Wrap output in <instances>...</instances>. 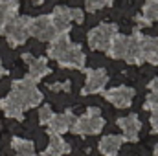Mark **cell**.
<instances>
[{
    "label": "cell",
    "mask_w": 158,
    "mask_h": 156,
    "mask_svg": "<svg viewBox=\"0 0 158 156\" xmlns=\"http://www.w3.org/2000/svg\"><path fill=\"white\" fill-rule=\"evenodd\" d=\"M4 74H6V68H4V64H2V59H0V77H4Z\"/></svg>",
    "instance_id": "30"
},
{
    "label": "cell",
    "mask_w": 158,
    "mask_h": 156,
    "mask_svg": "<svg viewBox=\"0 0 158 156\" xmlns=\"http://www.w3.org/2000/svg\"><path fill=\"white\" fill-rule=\"evenodd\" d=\"M103 97L118 109H129L132 103V97H134V90L131 86L121 84V86H114V88L103 92Z\"/></svg>",
    "instance_id": "9"
},
{
    "label": "cell",
    "mask_w": 158,
    "mask_h": 156,
    "mask_svg": "<svg viewBox=\"0 0 158 156\" xmlns=\"http://www.w3.org/2000/svg\"><path fill=\"white\" fill-rule=\"evenodd\" d=\"M52 116H53V110H52L50 105H42L39 109V123L40 125H48V121L52 119Z\"/></svg>",
    "instance_id": "24"
},
{
    "label": "cell",
    "mask_w": 158,
    "mask_h": 156,
    "mask_svg": "<svg viewBox=\"0 0 158 156\" xmlns=\"http://www.w3.org/2000/svg\"><path fill=\"white\" fill-rule=\"evenodd\" d=\"M145 110H158V90H153L147 94V99L143 103Z\"/></svg>",
    "instance_id": "23"
},
{
    "label": "cell",
    "mask_w": 158,
    "mask_h": 156,
    "mask_svg": "<svg viewBox=\"0 0 158 156\" xmlns=\"http://www.w3.org/2000/svg\"><path fill=\"white\" fill-rule=\"evenodd\" d=\"M76 117L77 116L72 110H64L63 114H53L52 119L48 121V125H46L48 127V134L50 136H63L64 132L70 130V127H72Z\"/></svg>",
    "instance_id": "12"
},
{
    "label": "cell",
    "mask_w": 158,
    "mask_h": 156,
    "mask_svg": "<svg viewBox=\"0 0 158 156\" xmlns=\"http://www.w3.org/2000/svg\"><path fill=\"white\" fill-rule=\"evenodd\" d=\"M31 2H35V4H37V6H40V4H42V2H44V0H31Z\"/></svg>",
    "instance_id": "32"
},
{
    "label": "cell",
    "mask_w": 158,
    "mask_h": 156,
    "mask_svg": "<svg viewBox=\"0 0 158 156\" xmlns=\"http://www.w3.org/2000/svg\"><path fill=\"white\" fill-rule=\"evenodd\" d=\"M153 156H158V145L155 147V151H153Z\"/></svg>",
    "instance_id": "31"
},
{
    "label": "cell",
    "mask_w": 158,
    "mask_h": 156,
    "mask_svg": "<svg viewBox=\"0 0 158 156\" xmlns=\"http://www.w3.org/2000/svg\"><path fill=\"white\" fill-rule=\"evenodd\" d=\"M11 94L19 99V103L22 105V109H33L42 103V92L37 88V83L31 81L28 77H22V79H15L11 83Z\"/></svg>",
    "instance_id": "2"
},
{
    "label": "cell",
    "mask_w": 158,
    "mask_h": 156,
    "mask_svg": "<svg viewBox=\"0 0 158 156\" xmlns=\"http://www.w3.org/2000/svg\"><path fill=\"white\" fill-rule=\"evenodd\" d=\"M118 26L112 22H103L99 26H96L94 30L88 31L86 39H88V46L96 51H107L112 39L118 35Z\"/></svg>",
    "instance_id": "5"
},
{
    "label": "cell",
    "mask_w": 158,
    "mask_h": 156,
    "mask_svg": "<svg viewBox=\"0 0 158 156\" xmlns=\"http://www.w3.org/2000/svg\"><path fill=\"white\" fill-rule=\"evenodd\" d=\"M50 90H53V92H61V90H64V92H68V90H70V81L53 83V84H50Z\"/></svg>",
    "instance_id": "26"
},
{
    "label": "cell",
    "mask_w": 158,
    "mask_h": 156,
    "mask_svg": "<svg viewBox=\"0 0 158 156\" xmlns=\"http://www.w3.org/2000/svg\"><path fill=\"white\" fill-rule=\"evenodd\" d=\"M103 127H105V119L101 116V110L98 107H88L83 116L74 119L70 132L77 136H92V134H99Z\"/></svg>",
    "instance_id": "3"
},
{
    "label": "cell",
    "mask_w": 158,
    "mask_h": 156,
    "mask_svg": "<svg viewBox=\"0 0 158 156\" xmlns=\"http://www.w3.org/2000/svg\"><path fill=\"white\" fill-rule=\"evenodd\" d=\"M127 35H121V33H118L114 39H112V42H110V46H109V50L105 51L110 59H123L125 57V51H127Z\"/></svg>",
    "instance_id": "19"
},
{
    "label": "cell",
    "mask_w": 158,
    "mask_h": 156,
    "mask_svg": "<svg viewBox=\"0 0 158 156\" xmlns=\"http://www.w3.org/2000/svg\"><path fill=\"white\" fill-rule=\"evenodd\" d=\"M30 22H31V17L28 15H19L15 17L4 30V37L7 40L9 46L17 48V46H22L26 40L30 39Z\"/></svg>",
    "instance_id": "4"
},
{
    "label": "cell",
    "mask_w": 158,
    "mask_h": 156,
    "mask_svg": "<svg viewBox=\"0 0 158 156\" xmlns=\"http://www.w3.org/2000/svg\"><path fill=\"white\" fill-rule=\"evenodd\" d=\"M156 20H158V0H147L143 9H142V15H136V24H138V28H142V26H151Z\"/></svg>",
    "instance_id": "17"
},
{
    "label": "cell",
    "mask_w": 158,
    "mask_h": 156,
    "mask_svg": "<svg viewBox=\"0 0 158 156\" xmlns=\"http://www.w3.org/2000/svg\"><path fill=\"white\" fill-rule=\"evenodd\" d=\"M127 51H125V57L123 61L129 63V64H142L143 63V57H142V33L136 30L132 35H127Z\"/></svg>",
    "instance_id": "13"
},
{
    "label": "cell",
    "mask_w": 158,
    "mask_h": 156,
    "mask_svg": "<svg viewBox=\"0 0 158 156\" xmlns=\"http://www.w3.org/2000/svg\"><path fill=\"white\" fill-rule=\"evenodd\" d=\"M70 15H72V22L83 24V20H85V13H83V9H79V7H70Z\"/></svg>",
    "instance_id": "25"
},
{
    "label": "cell",
    "mask_w": 158,
    "mask_h": 156,
    "mask_svg": "<svg viewBox=\"0 0 158 156\" xmlns=\"http://www.w3.org/2000/svg\"><path fill=\"white\" fill-rule=\"evenodd\" d=\"M142 57L143 63L158 66V37H142Z\"/></svg>",
    "instance_id": "18"
},
{
    "label": "cell",
    "mask_w": 158,
    "mask_h": 156,
    "mask_svg": "<svg viewBox=\"0 0 158 156\" xmlns=\"http://www.w3.org/2000/svg\"><path fill=\"white\" fill-rule=\"evenodd\" d=\"M149 123H151V129H153V132H155V134H158V110H151Z\"/></svg>",
    "instance_id": "27"
},
{
    "label": "cell",
    "mask_w": 158,
    "mask_h": 156,
    "mask_svg": "<svg viewBox=\"0 0 158 156\" xmlns=\"http://www.w3.org/2000/svg\"><path fill=\"white\" fill-rule=\"evenodd\" d=\"M30 37H35L37 40H42V42H52L53 39L59 37L55 33V30H53L50 15H39V17L31 18V22H30Z\"/></svg>",
    "instance_id": "7"
},
{
    "label": "cell",
    "mask_w": 158,
    "mask_h": 156,
    "mask_svg": "<svg viewBox=\"0 0 158 156\" xmlns=\"http://www.w3.org/2000/svg\"><path fill=\"white\" fill-rule=\"evenodd\" d=\"M70 153H72V147H70L68 142H64L63 136H50L48 147L39 156H63V154H70Z\"/></svg>",
    "instance_id": "15"
},
{
    "label": "cell",
    "mask_w": 158,
    "mask_h": 156,
    "mask_svg": "<svg viewBox=\"0 0 158 156\" xmlns=\"http://www.w3.org/2000/svg\"><path fill=\"white\" fill-rule=\"evenodd\" d=\"M112 2L114 0H85V9L90 11V13H94L98 9H103L107 6H112Z\"/></svg>",
    "instance_id": "22"
},
{
    "label": "cell",
    "mask_w": 158,
    "mask_h": 156,
    "mask_svg": "<svg viewBox=\"0 0 158 156\" xmlns=\"http://www.w3.org/2000/svg\"><path fill=\"white\" fill-rule=\"evenodd\" d=\"M121 143H123V138L118 134H109V136H103L99 140V153L103 156H118L119 149H121Z\"/></svg>",
    "instance_id": "16"
},
{
    "label": "cell",
    "mask_w": 158,
    "mask_h": 156,
    "mask_svg": "<svg viewBox=\"0 0 158 156\" xmlns=\"http://www.w3.org/2000/svg\"><path fill=\"white\" fill-rule=\"evenodd\" d=\"M0 2L6 6H11V7H19V4H20V0H0Z\"/></svg>",
    "instance_id": "28"
},
{
    "label": "cell",
    "mask_w": 158,
    "mask_h": 156,
    "mask_svg": "<svg viewBox=\"0 0 158 156\" xmlns=\"http://www.w3.org/2000/svg\"><path fill=\"white\" fill-rule=\"evenodd\" d=\"M15 17H19V7H11V6H6V4L0 2V35H4L6 26Z\"/></svg>",
    "instance_id": "21"
},
{
    "label": "cell",
    "mask_w": 158,
    "mask_h": 156,
    "mask_svg": "<svg viewBox=\"0 0 158 156\" xmlns=\"http://www.w3.org/2000/svg\"><path fill=\"white\" fill-rule=\"evenodd\" d=\"M52 24H53V30L57 35H68V31L72 30V15H70V7H64V6H55L52 15Z\"/></svg>",
    "instance_id": "10"
},
{
    "label": "cell",
    "mask_w": 158,
    "mask_h": 156,
    "mask_svg": "<svg viewBox=\"0 0 158 156\" xmlns=\"http://www.w3.org/2000/svg\"><path fill=\"white\" fill-rule=\"evenodd\" d=\"M147 88H149V92H153V90H158V77H155L149 84H147Z\"/></svg>",
    "instance_id": "29"
},
{
    "label": "cell",
    "mask_w": 158,
    "mask_h": 156,
    "mask_svg": "<svg viewBox=\"0 0 158 156\" xmlns=\"http://www.w3.org/2000/svg\"><path fill=\"white\" fill-rule=\"evenodd\" d=\"M85 74H86V81L81 90L83 96L105 92V86L109 83V74L105 68H85Z\"/></svg>",
    "instance_id": "6"
},
{
    "label": "cell",
    "mask_w": 158,
    "mask_h": 156,
    "mask_svg": "<svg viewBox=\"0 0 158 156\" xmlns=\"http://www.w3.org/2000/svg\"><path fill=\"white\" fill-rule=\"evenodd\" d=\"M0 109L4 110L6 117H11V119H22L24 117V109L22 105L19 103V99L9 92L4 99H0Z\"/></svg>",
    "instance_id": "14"
},
{
    "label": "cell",
    "mask_w": 158,
    "mask_h": 156,
    "mask_svg": "<svg viewBox=\"0 0 158 156\" xmlns=\"http://www.w3.org/2000/svg\"><path fill=\"white\" fill-rule=\"evenodd\" d=\"M46 55L53 61L59 63L63 68H76V70H85L86 55L83 53L81 44L72 42L68 35H59L57 39L50 42Z\"/></svg>",
    "instance_id": "1"
},
{
    "label": "cell",
    "mask_w": 158,
    "mask_h": 156,
    "mask_svg": "<svg viewBox=\"0 0 158 156\" xmlns=\"http://www.w3.org/2000/svg\"><path fill=\"white\" fill-rule=\"evenodd\" d=\"M118 127L121 129V138L123 142H138L140 138V130H142V121L136 114H129L125 117H118Z\"/></svg>",
    "instance_id": "11"
},
{
    "label": "cell",
    "mask_w": 158,
    "mask_h": 156,
    "mask_svg": "<svg viewBox=\"0 0 158 156\" xmlns=\"http://www.w3.org/2000/svg\"><path fill=\"white\" fill-rule=\"evenodd\" d=\"M11 147L15 149V156H39L35 153V145L33 142L30 140H24V138H13L11 140Z\"/></svg>",
    "instance_id": "20"
},
{
    "label": "cell",
    "mask_w": 158,
    "mask_h": 156,
    "mask_svg": "<svg viewBox=\"0 0 158 156\" xmlns=\"http://www.w3.org/2000/svg\"><path fill=\"white\" fill-rule=\"evenodd\" d=\"M22 61L28 64V77L35 83H39L52 72L46 57H33L31 53H22Z\"/></svg>",
    "instance_id": "8"
}]
</instances>
